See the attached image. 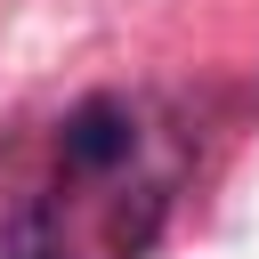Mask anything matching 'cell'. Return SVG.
Instances as JSON below:
<instances>
[{"label": "cell", "mask_w": 259, "mask_h": 259, "mask_svg": "<svg viewBox=\"0 0 259 259\" xmlns=\"http://www.w3.org/2000/svg\"><path fill=\"white\" fill-rule=\"evenodd\" d=\"M186 178V130L146 89H97L0 219V259H146Z\"/></svg>", "instance_id": "cell-1"}]
</instances>
